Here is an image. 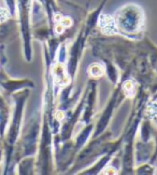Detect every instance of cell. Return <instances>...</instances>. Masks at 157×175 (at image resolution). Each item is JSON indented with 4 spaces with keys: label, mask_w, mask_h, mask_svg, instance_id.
<instances>
[{
    "label": "cell",
    "mask_w": 157,
    "mask_h": 175,
    "mask_svg": "<svg viewBox=\"0 0 157 175\" xmlns=\"http://www.w3.org/2000/svg\"><path fill=\"white\" fill-rule=\"evenodd\" d=\"M142 10L137 5H126L123 7L116 14L115 22L116 25L127 30V32H135L139 29V27L142 24Z\"/></svg>",
    "instance_id": "6da1fadb"
},
{
    "label": "cell",
    "mask_w": 157,
    "mask_h": 175,
    "mask_svg": "<svg viewBox=\"0 0 157 175\" xmlns=\"http://www.w3.org/2000/svg\"><path fill=\"white\" fill-rule=\"evenodd\" d=\"M98 26L101 29V32L106 35H114L117 32L115 19H113L111 15H108V14H101L99 16Z\"/></svg>",
    "instance_id": "7a4b0ae2"
},
{
    "label": "cell",
    "mask_w": 157,
    "mask_h": 175,
    "mask_svg": "<svg viewBox=\"0 0 157 175\" xmlns=\"http://www.w3.org/2000/svg\"><path fill=\"white\" fill-rule=\"evenodd\" d=\"M54 74H55V81L56 83H58L59 86H65L69 82V78L68 76L66 75V71H65V67L63 65L58 64L54 67Z\"/></svg>",
    "instance_id": "3957f363"
},
{
    "label": "cell",
    "mask_w": 157,
    "mask_h": 175,
    "mask_svg": "<svg viewBox=\"0 0 157 175\" xmlns=\"http://www.w3.org/2000/svg\"><path fill=\"white\" fill-rule=\"evenodd\" d=\"M104 70H103V67H102L101 65L99 64H92L91 67H89V74L91 76L95 77V78H98V77H101L103 75Z\"/></svg>",
    "instance_id": "277c9868"
},
{
    "label": "cell",
    "mask_w": 157,
    "mask_h": 175,
    "mask_svg": "<svg viewBox=\"0 0 157 175\" xmlns=\"http://www.w3.org/2000/svg\"><path fill=\"white\" fill-rule=\"evenodd\" d=\"M147 115L150 118H155L157 116V103H152L147 106Z\"/></svg>",
    "instance_id": "5b68a950"
},
{
    "label": "cell",
    "mask_w": 157,
    "mask_h": 175,
    "mask_svg": "<svg viewBox=\"0 0 157 175\" xmlns=\"http://www.w3.org/2000/svg\"><path fill=\"white\" fill-rule=\"evenodd\" d=\"M60 24L64 25V27H70L72 25V20L69 16H63V19L60 21Z\"/></svg>",
    "instance_id": "8992f818"
},
{
    "label": "cell",
    "mask_w": 157,
    "mask_h": 175,
    "mask_svg": "<svg viewBox=\"0 0 157 175\" xmlns=\"http://www.w3.org/2000/svg\"><path fill=\"white\" fill-rule=\"evenodd\" d=\"M124 90H125L127 93H130L133 90V82L131 80H127L124 83Z\"/></svg>",
    "instance_id": "52a82bcc"
},
{
    "label": "cell",
    "mask_w": 157,
    "mask_h": 175,
    "mask_svg": "<svg viewBox=\"0 0 157 175\" xmlns=\"http://www.w3.org/2000/svg\"><path fill=\"white\" fill-rule=\"evenodd\" d=\"M7 17H8L7 11H5L4 9H1V10H0V22H3Z\"/></svg>",
    "instance_id": "ba28073f"
},
{
    "label": "cell",
    "mask_w": 157,
    "mask_h": 175,
    "mask_svg": "<svg viewBox=\"0 0 157 175\" xmlns=\"http://www.w3.org/2000/svg\"><path fill=\"white\" fill-rule=\"evenodd\" d=\"M64 29H65L64 25H61V24L56 25V27H55V32H57V34H61V32H64Z\"/></svg>",
    "instance_id": "9c48e42d"
},
{
    "label": "cell",
    "mask_w": 157,
    "mask_h": 175,
    "mask_svg": "<svg viewBox=\"0 0 157 175\" xmlns=\"http://www.w3.org/2000/svg\"><path fill=\"white\" fill-rule=\"evenodd\" d=\"M103 173H106V174H116L117 172L114 167H106Z\"/></svg>",
    "instance_id": "30bf717a"
},
{
    "label": "cell",
    "mask_w": 157,
    "mask_h": 175,
    "mask_svg": "<svg viewBox=\"0 0 157 175\" xmlns=\"http://www.w3.org/2000/svg\"><path fill=\"white\" fill-rule=\"evenodd\" d=\"M55 117H56V119H57V120H61V119H64L65 113H63V111H58V113L55 115Z\"/></svg>",
    "instance_id": "8fae6325"
},
{
    "label": "cell",
    "mask_w": 157,
    "mask_h": 175,
    "mask_svg": "<svg viewBox=\"0 0 157 175\" xmlns=\"http://www.w3.org/2000/svg\"><path fill=\"white\" fill-rule=\"evenodd\" d=\"M61 19H63V15H61L60 13H56L55 16H54V20H55L56 22H60Z\"/></svg>",
    "instance_id": "7c38bea8"
}]
</instances>
